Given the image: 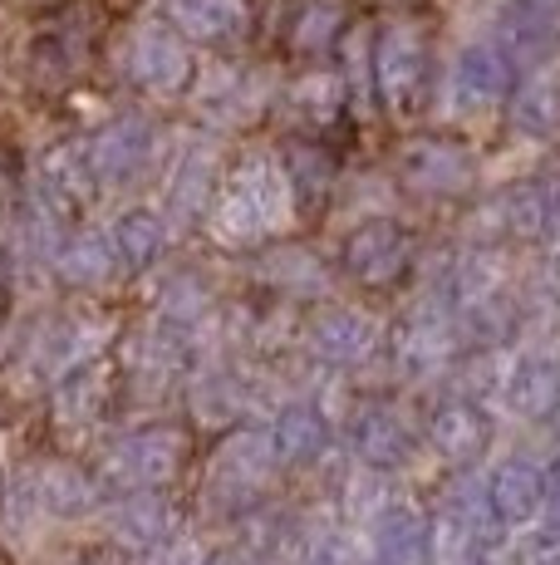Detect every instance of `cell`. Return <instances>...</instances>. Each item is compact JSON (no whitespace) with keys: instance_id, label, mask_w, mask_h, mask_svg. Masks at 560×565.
Instances as JSON below:
<instances>
[{"instance_id":"obj_6","label":"cell","mask_w":560,"mask_h":565,"mask_svg":"<svg viewBox=\"0 0 560 565\" xmlns=\"http://www.w3.org/2000/svg\"><path fill=\"white\" fill-rule=\"evenodd\" d=\"M423 443V428L413 423V413L394 398H374L354 413V458L364 467H403Z\"/></svg>"},{"instance_id":"obj_18","label":"cell","mask_w":560,"mask_h":565,"mask_svg":"<svg viewBox=\"0 0 560 565\" xmlns=\"http://www.w3.org/2000/svg\"><path fill=\"white\" fill-rule=\"evenodd\" d=\"M511 128L531 138H546L560 128V84L541 79V84H526L521 94L511 99Z\"/></svg>"},{"instance_id":"obj_15","label":"cell","mask_w":560,"mask_h":565,"mask_svg":"<svg viewBox=\"0 0 560 565\" xmlns=\"http://www.w3.org/2000/svg\"><path fill=\"white\" fill-rule=\"evenodd\" d=\"M325 448H330V423L320 418L315 408L295 404V408L280 413V423H276V458H286V462H315Z\"/></svg>"},{"instance_id":"obj_12","label":"cell","mask_w":560,"mask_h":565,"mask_svg":"<svg viewBox=\"0 0 560 565\" xmlns=\"http://www.w3.org/2000/svg\"><path fill=\"white\" fill-rule=\"evenodd\" d=\"M128 74H133L143 89L172 94L187 79V50H182L168 30H138L133 45H128Z\"/></svg>"},{"instance_id":"obj_14","label":"cell","mask_w":560,"mask_h":565,"mask_svg":"<svg viewBox=\"0 0 560 565\" xmlns=\"http://www.w3.org/2000/svg\"><path fill=\"white\" fill-rule=\"evenodd\" d=\"M506 54L502 50H467L457 60V99H467V108H492L506 99Z\"/></svg>"},{"instance_id":"obj_10","label":"cell","mask_w":560,"mask_h":565,"mask_svg":"<svg viewBox=\"0 0 560 565\" xmlns=\"http://www.w3.org/2000/svg\"><path fill=\"white\" fill-rule=\"evenodd\" d=\"M423 40H418V30L408 25H394L389 35L379 40V89L384 99H389L398 114H408V108H418L423 99Z\"/></svg>"},{"instance_id":"obj_7","label":"cell","mask_w":560,"mask_h":565,"mask_svg":"<svg viewBox=\"0 0 560 565\" xmlns=\"http://www.w3.org/2000/svg\"><path fill=\"white\" fill-rule=\"evenodd\" d=\"M305 340L325 364L354 369V364H364V360L379 354L384 324L374 320L369 310H359V306H320L315 315H310Z\"/></svg>"},{"instance_id":"obj_3","label":"cell","mask_w":560,"mask_h":565,"mask_svg":"<svg viewBox=\"0 0 560 565\" xmlns=\"http://www.w3.org/2000/svg\"><path fill=\"white\" fill-rule=\"evenodd\" d=\"M428 448L448 467H482L497 448V418L472 394H448L423 423Z\"/></svg>"},{"instance_id":"obj_1","label":"cell","mask_w":560,"mask_h":565,"mask_svg":"<svg viewBox=\"0 0 560 565\" xmlns=\"http://www.w3.org/2000/svg\"><path fill=\"white\" fill-rule=\"evenodd\" d=\"M290 178L276 168V162H246L231 182H226L222 202H217V232L226 242H256V236L286 226L290 216Z\"/></svg>"},{"instance_id":"obj_2","label":"cell","mask_w":560,"mask_h":565,"mask_svg":"<svg viewBox=\"0 0 560 565\" xmlns=\"http://www.w3.org/2000/svg\"><path fill=\"white\" fill-rule=\"evenodd\" d=\"M340 266L359 280L364 290H394L398 280L413 276L418 242L394 216H364L340 246Z\"/></svg>"},{"instance_id":"obj_19","label":"cell","mask_w":560,"mask_h":565,"mask_svg":"<svg viewBox=\"0 0 560 565\" xmlns=\"http://www.w3.org/2000/svg\"><path fill=\"white\" fill-rule=\"evenodd\" d=\"M511 565H560V516H541L536 526L516 531Z\"/></svg>"},{"instance_id":"obj_13","label":"cell","mask_w":560,"mask_h":565,"mask_svg":"<svg viewBox=\"0 0 560 565\" xmlns=\"http://www.w3.org/2000/svg\"><path fill=\"white\" fill-rule=\"evenodd\" d=\"M168 20L192 40H226L241 30L246 6L241 0H163Z\"/></svg>"},{"instance_id":"obj_9","label":"cell","mask_w":560,"mask_h":565,"mask_svg":"<svg viewBox=\"0 0 560 565\" xmlns=\"http://www.w3.org/2000/svg\"><path fill=\"white\" fill-rule=\"evenodd\" d=\"M502 216V236L511 242H551L560 232V178L511 182L502 198H492Z\"/></svg>"},{"instance_id":"obj_4","label":"cell","mask_w":560,"mask_h":565,"mask_svg":"<svg viewBox=\"0 0 560 565\" xmlns=\"http://www.w3.org/2000/svg\"><path fill=\"white\" fill-rule=\"evenodd\" d=\"M398 178H403L408 192L418 198H467L472 182H477V162L462 143L452 138H413L398 158Z\"/></svg>"},{"instance_id":"obj_5","label":"cell","mask_w":560,"mask_h":565,"mask_svg":"<svg viewBox=\"0 0 560 565\" xmlns=\"http://www.w3.org/2000/svg\"><path fill=\"white\" fill-rule=\"evenodd\" d=\"M502 408L521 423H556L560 418V354L526 350L502 369L497 388Z\"/></svg>"},{"instance_id":"obj_8","label":"cell","mask_w":560,"mask_h":565,"mask_svg":"<svg viewBox=\"0 0 560 565\" xmlns=\"http://www.w3.org/2000/svg\"><path fill=\"white\" fill-rule=\"evenodd\" d=\"M487 502L497 526L526 531L551 512V487H546V467L531 458H502L487 472Z\"/></svg>"},{"instance_id":"obj_17","label":"cell","mask_w":560,"mask_h":565,"mask_svg":"<svg viewBox=\"0 0 560 565\" xmlns=\"http://www.w3.org/2000/svg\"><path fill=\"white\" fill-rule=\"evenodd\" d=\"M261 276L271 280L276 290H290V296H320L330 286L325 266H320L315 252H300V246H286V252H271L261 266Z\"/></svg>"},{"instance_id":"obj_16","label":"cell","mask_w":560,"mask_h":565,"mask_svg":"<svg viewBox=\"0 0 560 565\" xmlns=\"http://www.w3.org/2000/svg\"><path fill=\"white\" fill-rule=\"evenodd\" d=\"M153 153V134H148V124H138V118H123V124H114L109 134L94 143V162H99V172H109V178H128V172H138Z\"/></svg>"},{"instance_id":"obj_11","label":"cell","mask_w":560,"mask_h":565,"mask_svg":"<svg viewBox=\"0 0 560 565\" xmlns=\"http://www.w3.org/2000/svg\"><path fill=\"white\" fill-rule=\"evenodd\" d=\"M374 551H379L384 565H438L433 521L403 502L384 507L379 521H374Z\"/></svg>"}]
</instances>
